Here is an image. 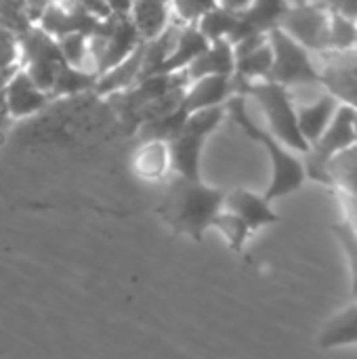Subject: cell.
I'll use <instances>...</instances> for the list:
<instances>
[{"instance_id":"cell-1","label":"cell","mask_w":357,"mask_h":359,"mask_svg":"<svg viewBox=\"0 0 357 359\" xmlns=\"http://www.w3.org/2000/svg\"><path fill=\"white\" fill-rule=\"evenodd\" d=\"M223 202L225 189L206 185L202 179L175 177L158 204V215L173 233L200 242L223 210Z\"/></svg>"},{"instance_id":"cell-2","label":"cell","mask_w":357,"mask_h":359,"mask_svg":"<svg viewBox=\"0 0 357 359\" xmlns=\"http://www.w3.org/2000/svg\"><path fill=\"white\" fill-rule=\"evenodd\" d=\"M225 111L234 118V122L244 130V135L257 143H261L271 160V183L267 187V191L263 194L265 200L274 202L280 200L284 196H290L295 191H299L307 179L305 175V166H303V158L295 156L280 139H276L269 130L261 128L248 114L246 109V97L242 95H234L227 99L225 103Z\"/></svg>"},{"instance_id":"cell-3","label":"cell","mask_w":357,"mask_h":359,"mask_svg":"<svg viewBox=\"0 0 357 359\" xmlns=\"http://www.w3.org/2000/svg\"><path fill=\"white\" fill-rule=\"evenodd\" d=\"M236 84V95L242 97H252L261 109L267 116L269 122V133L280 139L288 149L305 154L309 149V143L303 139L297 122V107L292 105L290 93L286 86L271 82V80H255V82H244L234 78Z\"/></svg>"},{"instance_id":"cell-4","label":"cell","mask_w":357,"mask_h":359,"mask_svg":"<svg viewBox=\"0 0 357 359\" xmlns=\"http://www.w3.org/2000/svg\"><path fill=\"white\" fill-rule=\"evenodd\" d=\"M356 107L341 103L335 118L330 120L328 128L322 133V137L309 145V149L303 154V166L305 175L322 185H330V175H328V162L343 149L356 145V135H353V118H356Z\"/></svg>"},{"instance_id":"cell-5","label":"cell","mask_w":357,"mask_h":359,"mask_svg":"<svg viewBox=\"0 0 357 359\" xmlns=\"http://www.w3.org/2000/svg\"><path fill=\"white\" fill-rule=\"evenodd\" d=\"M267 38L274 50V63L267 80L278 82L286 88L295 84H322V74L314 67L309 50L305 46H301L280 27H274Z\"/></svg>"},{"instance_id":"cell-6","label":"cell","mask_w":357,"mask_h":359,"mask_svg":"<svg viewBox=\"0 0 357 359\" xmlns=\"http://www.w3.org/2000/svg\"><path fill=\"white\" fill-rule=\"evenodd\" d=\"M328 21L330 13L324 4L305 2V4H290L288 13L284 15L280 29H284L290 38H295L307 50H330L328 42Z\"/></svg>"},{"instance_id":"cell-7","label":"cell","mask_w":357,"mask_h":359,"mask_svg":"<svg viewBox=\"0 0 357 359\" xmlns=\"http://www.w3.org/2000/svg\"><path fill=\"white\" fill-rule=\"evenodd\" d=\"M288 8V0H252L242 13H238V21L229 36V42L236 44L252 34H269L274 27H280Z\"/></svg>"},{"instance_id":"cell-8","label":"cell","mask_w":357,"mask_h":359,"mask_svg":"<svg viewBox=\"0 0 357 359\" xmlns=\"http://www.w3.org/2000/svg\"><path fill=\"white\" fill-rule=\"evenodd\" d=\"M234 95H236L234 76H204V78L191 80L185 86L181 109L185 114H191L198 109L225 105L227 99Z\"/></svg>"},{"instance_id":"cell-9","label":"cell","mask_w":357,"mask_h":359,"mask_svg":"<svg viewBox=\"0 0 357 359\" xmlns=\"http://www.w3.org/2000/svg\"><path fill=\"white\" fill-rule=\"evenodd\" d=\"M4 99L11 120L34 116L50 101V97L34 84V80L25 74L23 67H17V72L6 82Z\"/></svg>"},{"instance_id":"cell-10","label":"cell","mask_w":357,"mask_h":359,"mask_svg":"<svg viewBox=\"0 0 357 359\" xmlns=\"http://www.w3.org/2000/svg\"><path fill=\"white\" fill-rule=\"evenodd\" d=\"M223 208L240 217L250 231L255 233L261 227L276 225L280 223V215L271 208V202L265 200V196H259L248 189H231L225 191V202Z\"/></svg>"},{"instance_id":"cell-11","label":"cell","mask_w":357,"mask_h":359,"mask_svg":"<svg viewBox=\"0 0 357 359\" xmlns=\"http://www.w3.org/2000/svg\"><path fill=\"white\" fill-rule=\"evenodd\" d=\"M143 53H145V42H141L126 59L109 67L107 72L97 76V82L93 86V93L97 97L109 99L118 93L128 90L141 80V67H143Z\"/></svg>"},{"instance_id":"cell-12","label":"cell","mask_w":357,"mask_h":359,"mask_svg":"<svg viewBox=\"0 0 357 359\" xmlns=\"http://www.w3.org/2000/svg\"><path fill=\"white\" fill-rule=\"evenodd\" d=\"M126 17L143 42L158 38L175 21L168 0H133Z\"/></svg>"},{"instance_id":"cell-13","label":"cell","mask_w":357,"mask_h":359,"mask_svg":"<svg viewBox=\"0 0 357 359\" xmlns=\"http://www.w3.org/2000/svg\"><path fill=\"white\" fill-rule=\"evenodd\" d=\"M206 137L194 130L181 128L177 137L168 141L170 170L181 179H200V160Z\"/></svg>"},{"instance_id":"cell-14","label":"cell","mask_w":357,"mask_h":359,"mask_svg":"<svg viewBox=\"0 0 357 359\" xmlns=\"http://www.w3.org/2000/svg\"><path fill=\"white\" fill-rule=\"evenodd\" d=\"M210 42L200 34V29L194 23H183L177 40L168 53V57L162 61L158 74H177V72H185L208 46Z\"/></svg>"},{"instance_id":"cell-15","label":"cell","mask_w":357,"mask_h":359,"mask_svg":"<svg viewBox=\"0 0 357 359\" xmlns=\"http://www.w3.org/2000/svg\"><path fill=\"white\" fill-rule=\"evenodd\" d=\"M236 67V53L229 40H217L206 46V50L183 72L187 84L204 76H231Z\"/></svg>"},{"instance_id":"cell-16","label":"cell","mask_w":357,"mask_h":359,"mask_svg":"<svg viewBox=\"0 0 357 359\" xmlns=\"http://www.w3.org/2000/svg\"><path fill=\"white\" fill-rule=\"evenodd\" d=\"M341 101L335 95H322L316 103L309 105H301L297 107V122H299V130L303 135V139L311 145L316 143L322 133L328 128L330 120L335 118L337 109H339Z\"/></svg>"},{"instance_id":"cell-17","label":"cell","mask_w":357,"mask_h":359,"mask_svg":"<svg viewBox=\"0 0 357 359\" xmlns=\"http://www.w3.org/2000/svg\"><path fill=\"white\" fill-rule=\"evenodd\" d=\"M130 166L137 177L145 181H160L170 170V151L166 141L149 139L141 141V145L135 149Z\"/></svg>"},{"instance_id":"cell-18","label":"cell","mask_w":357,"mask_h":359,"mask_svg":"<svg viewBox=\"0 0 357 359\" xmlns=\"http://www.w3.org/2000/svg\"><path fill=\"white\" fill-rule=\"evenodd\" d=\"M318 345L324 351L357 345V301L347 305L345 309H341L337 316H332L324 324L318 337Z\"/></svg>"},{"instance_id":"cell-19","label":"cell","mask_w":357,"mask_h":359,"mask_svg":"<svg viewBox=\"0 0 357 359\" xmlns=\"http://www.w3.org/2000/svg\"><path fill=\"white\" fill-rule=\"evenodd\" d=\"M95 82H97L95 72L63 63L57 69V76H55V82H53V88H50V99L74 97V95H80L84 90H93Z\"/></svg>"},{"instance_id":"cell-20","label":"cell","mask_w":357,"mask_h":359,"mask_svg":"<svg viewBox=\"0 0 357 359\" xmlns=\"http://www.w3.org/2000/svg\"><path fill=\"white\" fill-rule=\"evenodd\" d=\"M271 63H274V50H271L269 38H267V44L259 46L257 50L236 57V67H234L231 76L238 80H244V82L267 80Z\"/></svg>"},{"instance_id":"cell-21","label":"cell","mask_w":357,"mask_h":359,"mask_svg":"<svg viewBox=\"0 0 357 359\" xmlns=\"http://www.w3.org/2000/svg\"><path fill=\"white\" fill-rule=\"evenodd\" d=\"M238 21V13L223 8L221 4L208 8L194 25L200 29V34L208 40V42H217V40H229L234 27Z\"/></svg>"},{"instance_id":"cell-22","label":"cell","mask_w":357,"mask_h":359,"mask_svg":"<svg viewBox=\"0 0 357 359\" xmlns=\"http://www.w3.org/2000/svg\"><path fill=\"white\" fill-rule=\"evenodd\" d=\"M328 175L332 181V187H343L351 196L357 198V147H347L339 151L328 162Z\"/></svg>"},{"instance_id":"cell-23","label":"cell","mask_w":357,"mask_h":359,"mask_svg":"<svg viewBox=\"0 0 357 359\" xmlns=\"http://www.w3.org/2000/svg\"><path fill=\"white\" fill-rule=\"evenodd\" d=\"M213 229H217V231L225 238L227 246H229L236 255H242V252H244L246 242H248V238L252 236L250 227H248L240 217H236L234 212H229V210H225V208L217 215V219H215V223H213Z\"/></svg>"},{"instance_id":"cell-24","label":"cell","mask_w":357,"mask_h":359,"mask_svg":"<svg viewBox=\"0 0 357 359\" xmlns=\"http://www.w3.org/2000/svg\"><path fill=\"white\" fill-rule=\"evenodd\" d=\"M57 44H59V53L63 57V63L95 72L93 69V63H90V55H88V36L86 34L74 32V34L59 36L57 38Z\"/></svg>"},{"instance_id":"cell-25","label":"cell","mask_w":357,"mask_h":359,"mask_svg":"<svg viewBox=\"0 0 357 359\" xmlns=\"http://www.w3.org/2000/svg\"><path fill=\"white\" fill-rule=\"evenodd\" d=\"M328 42H330V50H337V53L351 50L357 42V21L339 13H330Z\"/></svg>"},{"instance_id":"cell-26","label":"cell","mask_w":357,"mask_h":359,"mask_svg":"<svg viewBox=\"0 0 357 359\" xmlns=\"http://www.w3.org/2000/svg\"><path fill=\"white\" fill-rule=\"evenodd\" d=\"M332 231H335V236L339 238L343 250L349 257V263H351V297H353V301H357V231L353 229V225L347 223V221L345 223H335Z\"/></svg>"},{"instance_id":"cell-27","label":"cell","mask_w":357,"mask_h":359,"mask_svg":"<svg viewBox=\"0 0 357 359\" xmlns=\"http://www.w3.org/2000/svg\"><path fill=\"white\" fill-rule=\"evenodd\" d=\"M173 17L179 23H196L208 8L217 6V0H168Z\"/></svg>"},{"instance_id":"cell-28","label":"cell","mask_w":357,"mask_h":359,"mask_svg":"<svg viewBox=\"0 0 357 359\" xmlns=\"http://www.w3.org/2000/svg\"><path fill=\"white\" fill-rule=\"evenodd\" d=\"M78 2H80V6H82L93 19H97V21H105V19L114 17V13H112L107 0H78Z\"/></svg>"},{"instance_id":"cell-29","label":"cell","mask_w":357,"mask_h":359,"mask_svg":"<svg viewBox=\"0 0 357 359\" xmlns=\"http://www.w3.org/2000/svg\"><path fill=\"white\" fill-rule=\"evenodd\" d=\"M223 8H227V11H234V13H242L252 0H217Z\"/></svg>"},{"instance_id":"cell-30","label":"cell","mask_w":357,"mask_h":359,"mask_svg":"<svg viewBox=\"0 0 357 359\" xmlns=\"http://www.w3.org/2000/svg\"><path fill=\"white\" fill-rule=\"evenodd\" d=\"M11 120L8 118V109H6V99H4V88H0V126Z\"/></svg>"},{"instance_id":"cell-31","label":"cell","mask_w":357,"mask_h":359,"mask_svg":"<svg viewBox=\"0 0 357 359\" xmlns=\"http://www.w3.org/2000/svg\"><path fill=\"white\" fill-rule=\"evenodd\" d=\"M353 135H356V147H357V111H356V118H353Z\"/></svg>"},{"instance_id":"cell-32","label":"cell","mask_w":357,"mask_h":359,"mask_svg":"<svg viewBox=\"0 0 357 359\" xmlns=\"http://www.w3.org/2000/svg\"><path fill=\"white\" fill-rule=\"evenodd\" d=\"M356 46H357V42H356Z\"/></svg>"}]
</instances>
